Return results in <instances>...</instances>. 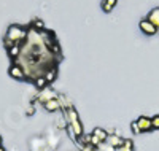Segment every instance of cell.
Listing matches in <instances>:
<instances>
[{
    "instance_id": "1",
    "label": "cell",
    "mask_w": 159,
    "mask_h": 151,
    "mask_svg": "<svg viewBox=\"0 0 159 151\" xmlns=\"http://www.w3.org/2000/svg\"><path fill=\"white\" fill-rule=\"evenodd\" d=\"M7 38H10L15 45H22L27 38V27H22V25H18V24H13L8 27V30L5 34Z\"/></svg>"
},
{
    "instance_id": "2",
    "label": "cell",
    "mask_w": 159,
    "mask_h": 151,
    "mask_svg": "<svg viewBox=\"0 0 159 151\" xmlns=\"http://www.w3.org/2000/svg\"><path fill=\"white\" fill-rule=\"evenodd\" d=\"M37 99H38V102L46 103L48 100L57 99V94H56V91H52L51 88H45V89H42V91H38V94H37Z\"/></svg>"
},
{
    "instance_id": "3",
    "label": "cell",
    "mask_w": 159,
    "mask_h": 151,
    "mask_svg": "<svg viewBox=\"0 0 159 151\" xmlns=\"http://www.w3.org/2000/svg\"><path fill=\"white\" fill-rule=\"evenodd\" d=\"M8 73H10V76H13L15 80H25V72H24V68H22L19 64H16V62H13V64L10 65Z\"/></svg>"
},
{
    "instance_id": "4",
    "label": "cell",
    "mask_w": 159,
    "mask_h": 151,
    "mask_svg": "<svg viewBox=\"0 0 159 151\" xmlns=\"http://www.w3.org/2000/svg\"><path fill=\"white\" fill-rule=\"evenodd\" d=\"M140 30H142L143 34H147V35H154V34L157 32V29L153 25V22H150L148 19L140 21Z\"/></svg>"
},
{
    "instance_id": "5",
    "label": "cell",
    "mask_w": 159,
    "mask_h": 151,
    "mask_svg": "<svg viewBox=\"0 0 159 151\" xmlns=\"http://www.w3.org/2000/svg\"><path fill=\"white\" fill-rule=\"evenodd\" d=\"M137 124H139L140 132H148L150 129H153V126H151V119L147 118V116H140V118L137 119Z\"/></svg>"
},
{
    "instance_id": "6",
    "label": "cell",
    "mask_w": 159,
    "mask_h": 151,
    "mask_svg": "<svg viewBox=\"0 0 159 151\" xmlns=\"http://www.w3.org/2000/svg\"><path fill=\"white\" fill-rule=\"evenodd\" d=\"M105 143H108L113 148H119V146L124 143V140L119 135H108V139H107V142H105Z\"/></svg>"
},
{
    "instance_id": "7",
    "label": "cell",
    "mask_w": 159,
    "mask_h": 151,
    "mask_svg": "<svg viewBox=\"0 0 159 151\" xmlns=\"http://www.w3.org/2000/svg\"><path fill=\"white\" fill-rule=\"evenodd\" d=\"M92 135L97 137V139H99L102 143L107 142V139H108V132L105 130V129H102V127H96L94 130H92Z\"/></svg>"
},
{
    "instance_id": "8",
    "label": "cell",
    "mask_w": 159,
    "mask_h": 151,
    "mask_svg": "<svg viewBox=\"0 0 159 151\" xmlns=\"http://www.w3.org/2000/svg\"><path fill=\"white\" fill-rule=\"evenodd\" d=\"M45 105V110L46 112H57V110L61 108V103H59V100L57 99H52V100H48L46 103H43Z\"/></svg>"
},
{
    "instance_id": "9",
    "label": "cell",
    "mask_w": 159,
    "mask_h": 151,
    "mask_svg": "<svg viewBox=\"0 0 159 151\" xmlns=\"http://www.w3.org/2000/svg\"><path fill=\"white\" fill-rule=\"evenodd\" d=\"M150 22H153V25L156 27V29H159V8H154L150 15H148V18H147Z\"/></svg>"
},
{
    "instance_id": "10",
    "label": "cell",
    "mask_w": 159,
    "mask_h": 151,
    "mask_svg": "<svg viewBox=\"0 0 159 151\" xmlns=\"http://www.w3.org/2000/svg\"><path fill=\"white\" fill-rule=\"evenodd\" d=\"M56 78H57V67H51L49 70H46V73H45L46 83H52Z\"/></svg>"
},
{
    "instance_id": "11",
    "label": "cell",
    "mask_w": 159,
    "mask_h": 151,
    "mask_svg": "<svg viewBox=\"0 0 159 151\" xmlns=\"http://www.w3.org/2000/svg\"><path fill=\"white\" fill-rule=\"evenodd\" d=\"M118 3V0H102V10L105 13H110Z\"/></svg>"
},
{
    "instance_id": "12",
    "label": "cell",
    "mask_w": 159,
    "mask_h": 151,
    "mask_svg": "<svg viewBox=\"0 0 159 151\" xmlns=\"http://www.w3.org/2000/svg\"><path fill=\"white\" fill-rule=\"evenodd\" d=\"M19 54H21V45H15L13 48L8 49V56H10L11 59H18Z\"/></svg>"
},
{
    "instance_id": "13",
    "label": "cell",
    "mask_w": 159,
    "mask_h": 151,
    "mask_svg": "<svg viewBox=\"0 0 159 151\" xmlns=\"http://www.w3.org/2000/svg\"><path fill=\"white\" fill-rule=\"evenodd\" d=\"M34 85H35L40 91H42V89H45V88H46V85H48V83H46L45 76H38V78H35V80H34Z\"/></svg>"
},
{
    "instance_id": "14",
    "label": "cell",
    "mask_w": 159,
    "mask_h": 151,
    "mask_svg": "<svg viewBox=\"0 0 159 151\" xmlns=\"http://www.w3.org/2000/svg\"><path fill=\"white\" fill-rule=\"evenodd\" d=\"M32 27H34L35 30H38V32L45 30V24H43L42 19H34V21H32Z\"/></svg>"
},
{
    "instance_id": "15",
    "label": "cell",
    "mask_w": 159,
    "mask_h": 151,
    "mask_svg": "<svg viewBox=\"0 0 159 151\" xmlns=\"http://www.w3.org/2000/svg\"><path fill=\"white\" fill-rule=\"evenodd\" d=\"M118 151H132V142L130 140H124V143L119 146V148H116Z\"/></svg>"
},
{
    "instance_id": "16",
    "label": "cell",
    "mask_w": 159,
    "mask_h": 151,
    "mask_svg": "<svg viewBox=\"0 0 159 151\" xmlns=\"http://www.w3.org/2000/svg\"><path fill=\"white\" fill-rule=\"evenodd\" d=\"M3 46H5V48H7V51H8L10 48H13V46H15V43H13V42H11L10 38L3 37Z\"/></svg>"
},
{
    "instance_id": "17",
    "label": "cell",
    "mask_w": 159,
    "mask_h": 151,
    "mask_svg": "<svg viewBox=\"0 0 159 151\" xmlns=\"http://www.w3.org/2000/svg\"><path fill=\"white\" fill-rule=\"evenodd\" d=\"M151 126L154 129H159V115H156V116L151 118Z\"/></svg>"
},
{
    "instance_id": "18",
    "label": "cell",
    "mask_w": 159,
    "mask_h": 151,
    "mask_svg": "<svg viewBox=\"0 0 159 151\" xmlns=\"http://www.w3.org/2000/svg\"><path fill=\"white\" fill-rule=\"evenodd\" d=\"M130 129H132V132L134 134H140V129H139V124H137V121H134L130 124Z\"/></svg>"
},
{
    "instance_id": "19",
    "label": "cell",
    "mask_w": 159,
    "mask_h": 151,
    "mask_svg": "<svg viewBox=\"0 0 159 151\" xmlns=\"http://www.w3.org/2000/svg\"><path fill=\"white\" fill-rule=\"evenodd\" d=\"M34 110H35V108H34V105H30V107L27 108V115H29V116H30V115H34Z\"/></svg>"
},
{
    "instance_id": "20",
    "label": "cell",
    "mask_w": 159,
    "mask_h": 151,
    "mask_svg": "<svg viewBox=\"0 0 159 151\" xmlns=\"http://www.w3.org/2000/svg\"><path fill=\"white\" fill-rule=\"evenodd\" d=\"M0 151H5V148H3V146H0Z\"/></svg>"
},
{
    "instance_id": "21",
    "label": "cell",
    "mask_w": 159,
    "mask_h": 151,
    "mask_svg": "<svg viewBox=\"0 0 159 151\" xmlns=\"http://www.w3.org/2000/svg\"><path fill=\"white\" fill-rule=\"evenodd\" d=\"M0 146H2V137H0Z\"/></svg>"
}]
</instances>
